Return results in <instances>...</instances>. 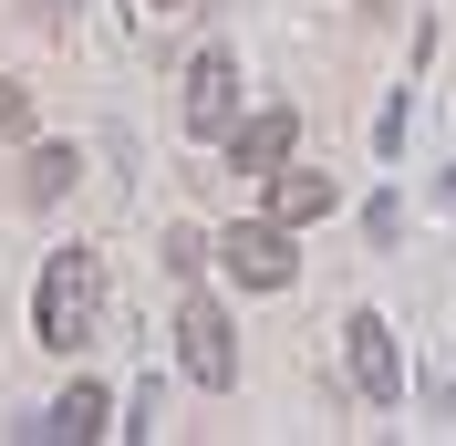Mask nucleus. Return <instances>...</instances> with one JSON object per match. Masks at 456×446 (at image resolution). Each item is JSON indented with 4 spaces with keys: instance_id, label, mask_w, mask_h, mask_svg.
<instances>
[{
    "instance_id": "14",
    "label": "nucleus",
    "mask_w": 456,
    "mask_h": 446,
    "mask_svg": "<svg viewBox=\"0 0 456 446\" xmlns=\"http://www.w3.org/2000/svg\"><path fill=\"white\" fill-rule=\"evenodd\" d=\"M363 11H395V0H363Z\"/></svg>"
},
{
    "instance_id": "5",
    "label": "nucleus",
    "mask_w": 456,
    "mask_h": 446,
    "mask_svg": "<svg viewBox=\"0 0 456 446\" xmlns=\"http://www.w3.org/2000/svg\"><path fill=\"white\" fill-rule=\"evenodd\" d=\"M228 125H239V62L198 53L187 62V136H228Z\"/></svg>"
},
{
    "instance_id": "7",
    "label": "nucleus",
    "mask_w": 456,
    "mask_h": 446,
    "mask_svg": "<svg viewBox=\"0 0 456 446\" xmlns=\"http://www.w3.org/2000/svg\"><path fill=\"white\" fill-rule=\"evenodd\" d=\"M332 177H322V167H270V219H281V228H312V219H332Z\"/></svg>"
},
{
    "instance_id": "11",
    "label": "nucleus",
    "mask_w": 456,
    "mask_h": 446,
    "mask_svg": "<svg viewBox=\"0 0 456 446\" xmlns=\"http://www.w3.org/2000/svg\"><path fill=\"white\" fill-rule=\"evenodd\" d=\"M0 136H31V94L21 84H0Z\"/></svg>"
},
{
    "instance_id": "9",
    "label": "nucleus",
    "mask_w": 456,
    "mask_h": 446,
    "mask_svg": "<svg viewBox=\"0 0 456 446\" xmlns=\"http://www.w3.org/2000/svg\"><path fill=\"white\" fill-rule=\"evenodd\" d=\"M73 177H84V167H73V145H31L21 197H31V208H53V197H73Z\"/></svg>"
},
{
    "instance_id": "2",
    "label": "nucleus",
    "mask_w": 456,
    "mask_h": 446,
    "mask_svg": "<svg viewBox=\"0 0 456 446\" xmlns=\"http://www.w3.org/2000/svg\"><path fill=\"white\" fill-rule=\"evenodd\" d=\"M176 363H187V384H208V394L239 384V333H228V311L208 301V291L176 301Z\"/></svg>"
},
{
    "instance_id": "12",
    "label": "nucleus",
    "mask_w": 456,
    "mask_h": 446,
    "mask_svg": "<svg viewBox=\"0 0 456 446\" xmlns=\"http://www.w3.org/2000/svg\"><path fill=\"white\" fill-rule=\"evenodd\" d=\"M31 11H42V21H62V11H73V0H31Z\"/></svg>"
},
{
    "instance_id": "13",
    "label": "nucleus",
    "mask_w": 456,
    "mask_h": 446,
    "mask_svg": "<svg viewBox=\"0 0 456 446\" xmlns=\"http://www.w3.org/2000/svg\"><path fill=\"white\" fill-rule=\"evenodd\" d=\"M145 11H187V0H145Z\"/></svg>"
},
{
    "instance_id": "10",
    "label": "nucleus",
    "mask_w": 456,
    "mask_h": 446,
    "mask_svg": "<svg viewBox=\"0 0 456 446\" xmlns=\"http://www.w3.org/2000/svg\"><path fill=\"white\" fill-rule=\"evenodd\" d=\"M198 260H208V239H198V228H176V239H167V270H176V280H198Z\"/></svg>"
},
{
    "instance_id": "6",
    "label": "nucleus",
    "mask_w": 456,
    "mask_h": 446,
    "mask_svg": "<svg viewBox=\"0 0 456 446\" xmlns=\"http://www.w3.org/2000/svg\"><path fill=\"white\" fill-rule=\"evenodd\" d=\"M290 104H270V114H249V125H228V167L239 177H270V167H290Z\"/></svg>"
},
{
    "instance_id": "4",
    "label": "nucleus",
    "mask_w": 456,
    "mask_h": 446,
    "mask_svg": "<svg viewBox=\"0 0 456 446\" xmlns=\"http://www.w3.org/2000/svg\"><path fill=\"white\" fill-rule=\"evenodd\" d=\"M342 343H353V384H363L373 405H395V394H404V353H395V322H384V311H353V333H342Z\"/></svg>"
},
{
    "instance_id": "3",
    "label": "nucleus",
    "mask_w": 456,
    "mask_h": 446,
    "mask_svg": "<svg viewBox=\"0 0 456 446\" xmlns=\"http://www.w3.org/2000/svg\"><path fill=\"white\" fill-rule=\"evenodd\" d=\"M290 239H301V228H281V219H239L218 239V260H228L239 291H281V280H290Z\"/></svg>"
},
{
    "instance_id": "8",
    "label": "nucleus",
    "mask_w": 456,
    "mask_h": 446,
    "mask_svg": "<svg viewBox=\"0 0 456 446\" xmlns=\"http://www.w3.org/2000/svg\"><path fill=\"white\" fill-rule=\"evenodd\" d=\"M42 436L94 446V436H104V384H62V405H53V425H42Z\"/></svg>"
},
{
    "instance_id": "1",
    "label": "nucleus",
    "mask_w": 456,
    "mask_h": 446,
    "mask_svg": "<svg viewBox=\"0 0 456 446\" xmlns=\"http://www.w3.org/2000/svg\"><path fill=\"white\" fill-rule=\"evenodd\" d=\"M94 322H104V260L94 250H62L42 260V291H31V333L53 343V353H84Z\"/></svg>"
}]
</instances>
